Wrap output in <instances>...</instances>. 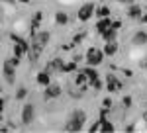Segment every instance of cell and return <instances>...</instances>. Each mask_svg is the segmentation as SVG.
<instances>
[{"label": "cell", "mask_w": 147, "mask_h": 133, "mask_svg": "<svg viewBox=\"0 0 147 133\" xmlns=\"http://www.w3.org/2000/svg\"><path fill=\"white\" fill-rule=\"evenodd\" d=\"M84 123H86V114L82 110H75L71 112V116L65 122V131L69 133H79L84 129Z\"/></svg>", "instance_id": "6da1fadb"}, {"label": "cell", "mask_w": 147, "mask_h": 133, "mask_svg": "<svg viewBox=\"0 0 147 133\" xmlns=\"http://www.w3.org/2000/svg\"><path fill=\"white\" fill-rule=\"evenodd\" d=\"M104 49H98V47H88V51H86V55H84V61H86V65L90 66H98L104 61Z\"/></svg>", "instance_id": "7a4b0ae2"}, {"label": "cell", "mask_w": 147, "mask_h": 133, "mask_svg": "<svg viewBox=\"0 0 147 133\" xmlns=\"http://www.w3.org/2000/svg\"><path fill=\"white\" fill-rule=\"evenodd\" d=\"M2 77H4V82L10 84V86L16 82V66L10 63V59H6L2 63Z\"/></svg>", "instance_id": "3957f363"}, {"label": "cell", "mask_w": 147, "mask_h": 133, "mask_svg": "<svg viewBox=\"0 0 147 133\" xmlns=\"http://www.w3.org/2000/svg\"><path fill=\"white\" fill-rule=\"evenodd\" d=\"M94 12H96V4L94 2H86V4H82L77 12V18H79L80 22H88L92 16H94Z\"/></svg>", "instance_id": "277c9868"}, {"label": "cell", "mask_w": 147, "mask_h": 133, "mask_svg": "<svg viewBox=\"0 0 147 133\" xmlns=\"http://www.w3.org/2000/svg\"><path fill=\"white\" fill-rule=\"evenodd\" d=\"M122 88H124V82L116 77V75L108 73V75H106V90H108L110 94H114V92H120Z\"/></svg>", "instance_id": "5b68a950"}, {"label": "cell", "mask_w": 147, "mask_h": 133, "mask_svg": "<svg viewBox=\"0 0 147 133\" xmlns=\"http://www.w3.org/2000/svg\"><path fill=\"white\" fill-rule=\"evenodd\" d=\"M20 118H22V123H26V125L34 123V120H35V106L32 104V102L24 104V108H22V114H20Z\"/></svg>", "instance_id": "8992f818"}, {"label": "cell", "mask_w": 147, "mask_h": 133, "mask_svg": "<svg viewBox=\"0 0 147 133\" xmlns=\"http://www.w3.org/2000/svg\"><path fill=\"white\" fill-rule=\"evenodd\" d=\"M61 92H63V88H61L59 84H47V86H43V100L59 98Z\"/></svg>", "instance_id": "52a82bcc"}, {"label": "cell", "mask_w": 147, "mask_h": 133, "mask_svg": "<svg viewBox=\"0 0 147 133\" xmlns=\"http://www.w3.org/2000/svg\"><path fill=\"white\" fill-rule=\"evenodd\" d=\"M41 20H43V12H35L34 18L30 20V33L35 35V33L39 32V28H41Z\"/></svg>", "instance_id": "ba28073f"}, {"label": "cell", "mask_w": 147, "mask_h": 133, "mask_svg": "<svg viewBox=\"0 0 147 133\" xmlns=\"http://www.w3.org/2000/svg\"><path fill=\"white\" fill-rule=\"evenodd\" d=\"M125 14H127V18H131V20H141V18H143V10H141V6L136 4V2L127 6Z\"/></svg>", "instance_id": "9c48e42d"}, {"label": "cell", "mask_w": 147, "mask_h": 133, "mask_svg": "<svg viewBox=\"0 0 147 133\" xmlns=\"http://www.w3.org/2000/svg\"><path fill=\"white\" fill-rule=\"evenodd\" d=\"M112 24L114 22L110 20V16H108V18H100V20L96 22V32H98V35H104V33L112 28Z\"/></svg>", "instance_id": "30bf717a"}, {"label": "cell", "mask_w": 147, "mask_h": 133, "mask_svg": "<svg viewBox=\"0 0 147 133\" xmlns=\"http://www.w3.org/2000/svg\"><path fill=\"white\" fill-rule=\"evenodd\" d=\"M131 43L136 45V47H143V45L147 43V32L137 30V32L134 33V37H131Z\"/></svg>", "instance_id": "8fae6325"}, {"label": "cell", "mask_w": 147, "mask_h": 133, "mask_svg": "<svg viewBox=\"0 0 147 133\" xmlns=\"http://www.w3.org/2000/svg\"><path fill=\"white\" fill-rule=\"evenodd\" d=\"M63 65H65V63H63V59H51V61H49V63H47V71H49V73H51V75H53V73H57V75H61V69H63Z\"/></svg>", "instance_id": "7c38bea8"}, {"label": "cell", "mask_w": 147, "mask_h": 133, "mask_svg": "<svg viewBox=\"0 0 147 133\" xmlns=\"http://www.w3.org/2000/svg\"><path fill=\"white\" fill-rule=\"evenodd\" d=\"M35 82L39 84V86H47V84H51V73L49 71H41V73H37V77H35Z\"/></svg>", "instance_id": "4fadbf2b"}, {"label": "cell", "mask_w": 147, "mask_h": 133, "mask_svg": "<svg viewBox=\"0 0 147 133\" xmlns=\"http://www.w3.org/2000/svg\"><path fill=\"white\" fill-rule=\"evenodd\" d=\"M84 73H86V77H88V86H90L94 80H98L100 78V75H98V71H96V66H90V65H86L84 69H82Z\"/></svg>", "instance_id": "5bb4252c"}, {"label": "cell", "mask_w": 147, "mask_h": 133, "mask_svg": "<svg viewBox=\"0 0 147 133\" xmlns=\"http://www.w3.org/2000/svg\"><path fill=\"white\" fill-rule=\"evenodd\" d=\"M77 63H79V61H75V59H73V61H69V63H65V65H63V69H61V75H69V73H77V71H79V66H77Z\"/></svg>", "instance_id": "9a60e30c"}, {"label": "cell", "mask_w": 147, "mask_h": 133, "mask_svg": "<svg viewBox=\"0 0 147 133\" xmlns=\"http://www.w3.org/2000/svg\"><path fill=\"white\" fill-rule=\"evenodd\" d=\"M84 84H88V77L80 69V71H77V77H75V86H84Z\"/></svg>", "instance_id": "2e32d148"}, {"label": "cell", "mask_w": 147, "mask_h": 133, "mask_svg": "<svg viewBox=\"0 0 147 133\" xmlns=\"http://www.w3.org/2000/svg\"><path fill=\"white\" fill-rule=\"evenodd\" d=\"M100 131L102 133H114V131H116V127H114V123L108 122L106 118H100Z\"/></svg>", "instance_id": "e0dca14e"}, {"label": "cell", "mask_w": 147, "mask_h": 133, "mask_svg": "<svg viewBox=\"0 0 147 133\" xmlns=\"http://www.w3.org/2000/svg\"><path fill=\"white\" fill-rule=\"evenodd\" d=\"M104 53H106V57H112L118 53V43L116 41H106V45H104Z\"/></svg>", "instance_id": "ac0fdd59"}, {"label": "cell", "mask_w": 147, "mask_h": 133, "mask_svg": "<svg viewBox=\"0 0 147 133\" xmlns=\"http://www.w3.org/2000/svg\"><path fill=\"white\" fill-rule=\"evenodd\" d=\"M55 24H57V26H67V24H69L67 12H55Z\"/></svg>", "instance_id": "d6986e66"}, {"label": "cell", "mask_w": 147, "mask_h": 133, "mask_svg": "<svg viewBox=\"0 0 147 133\" xmlns=\"http://www.w3.org/2000/svg\"><path fill=\"white\" fill-rule=\"evenodd\" d=\"M94 16H98V20H100V18H108V16H110V8H108L106 4H104V6H98L96 12H94Z\"/></svg>", "instance_id": "ffe728a7"}, {"label": "cell", "mask_w": 147, "mask_h": 133, "mask_svg": "<svg viewBox=\"0 0 147 133\" xmlns=\"http://www.w3.org/2000/svg\"><path fill=\"white\" fill-rule=\"evenodd\" d=\"M116 35H118V30L116 28H110L102 37H104V41H116Z\"/></svg>", "instance_id": "44dd1931"}, {"label": "cell", "mask_w": 147, "mask_h": 133, "mask_svg": "<svg viewBox=\"0 0 147 133\" xmlns=\"http://www.w3.org/2000/svg\"><path fill=\"white\" fill-rule=\"evenodd\" d=\"M26 96H28V88L26 86H18L16 88V100L22 102V100H26Z\"/></svg>", "instance_id": "7402d4cb"}, {"label": "cell", "mask_w": 147, "mask_h": 133, "mask_svg": "<svg viewBox=\"0 0 147 133\" xmlns=\"http://www.w3.org/2000/svg\"><path fill=\"white\" fill-rule=\"evenodd\" d=\"M84 37H86V33H84V32L77 33V35H75V37H73V41H71V45H69V47H75V45H79L80 41H82V39H84Z\"/></svg>", "instance_id": "603a6c76"}, {"label": "cell", "mask_w": 147, "mask_h": 133, "mask_svg": "<svg viewBox=\"0 0 147 133\" xmlns=\"http://www.w3.org/2000/svg\"><path fill=\"white\" fill-rule=\"evenodd\" d=\"M90 88L94 90V92H100V90L104 88V82H102L100 78H98V80H94V82H92V84H90Z\"/></svg>", "instance_id": "cb8c5ba5"}, {"label": "cell", "mask_w": 147, "mask_h": 133, "mask_svg": "<svg viewBox=\"0 0 147 133\" xmlns=\"http://www.w3.org/2000/svg\"><path fill=\"white\" fill-rule=\"evenodd\" d=\"M10 41H12V43H26L28 39H24V37H20L18 33H10Z\"/></svg>", "instance_id": "d4e9b609"}, {"label": "cell", "mask_w": 147, "mask_h": 133, "mask_svg": "<svg viewBox=\"0 0 147 133\" xmlns=\"http://www.w3.org/2000/svg\"><path fill=\"white\" fill-rule=\"evenodd\" d=\"M88 131H90V133H96V131H100V118H98V120H96V122H94V123L90 125V129H88Z\"/></svg>", "instance_id": "484cf974"}, {"label": "cell", "mask_w": 147, "mask_h": 133, "mask_svg": "<svg viewBox=\"0 0 147 133\" xmlns=\"http://www.w3.org/2000/svg\"><path fill=\"white\" fill-rule=\"evenodd\" d=\"M122 104H124V108H131V96H124Z\"/></svg>", "instance_id": "4316f807"}, {"label": "cell", "mask_w": 147, "mask_h": 133, "mask_svg": "<svg viewBox=\"0 0 147 133\" xmlns=\"http://www.w3.org/2000/svg\"><path fill=\"white\" fill-rule=\"evenodd\" d=\"M102 106L110 110V108H112V100H110V98H104V100H102Z\"/></svg>", "instance_id": "83f0119b"}, {"label": "cell", "mask_w": 147, "mask_h": 133, "mask_svg": "<svg viewBox=\"0 0 147 133\" xmlns=\"http://www.w3.org/2000/svg\"><path fill=\"white\" fill-rule=\"evenodd\" d=\"M20 59H22V57H16V55H14V57H10V63L14 66H18V65H20Z\"/></svg>", "instance_id": "f1b7e54d"}, {"label": "cell", "mask_w": 147, "mask_h": 133, "mask_svg": "<svg viewBox=\"0 0 147 133\" xmlns=\"http://www.w3.org/2000/svg\"><path fill=\"white\" fill-rule=\"evenodd\" d=\"M4 108H6V98L2 96V98H0V112H4Z\"/></svg>", "instance_id": "f546056e"}, {"label": "cell", "mask_w": 147, "mask_h": 133, "mask_svg": "<svg viewBox=\"0 0 147 133\" xmlns=\"http://www.w3.org/2000/svg\"><path fill=\"white\" fill-rule=\"evenodd\" d=\"M125 131H127V133H134V131H136V125H134V123H129V125L125 127Z\"/></svg>", "instance_id": "4dcf8cb0"}, {"label": "cell", "mask_w": 147, "mask_h": 133, "mask_svg": "<svg viewBox=\"0 0 147 133\" xmlns=\"http://www.w3.org/2000/svg\"><path fill=\"white\" fill-rule=\"evenodd\" d=\"M116 2H120V4H127V6H129V4H134L136 0H116Z\"/></svg>", "instance_id": "1f68e13d"}, {"label": "cell", "mask_w": 147, "mask_h": 133, "mask_svg": "<svg viewBox=\"0 0 147 133\" xmlns=\"http://www.w3.org/2000/svg\"><path fill=\"white\" fill-rule=\"evenodd\" d=\"M112 28H116V30H120V28H122V22H114V24H112Z\"/></svg>", "instance_id": "d6a6232c"}, {"label": "cell", "mask_w": 147, "mask_h": 133, "mask_svg": "<svg viewBox=\"0 0 147 133\" xmlns=\"http://www.w3.org/2000/svg\"><path fill=\"white\" fill-rule=\"evenodd\" d=\"M141 22H143V24H147V12L143 14V18H141Z\"/></svg>", "instance_id": "836d02e7"}, {"label": "cell", "mask_w": 147, "mask_h": 133, "mask_svg": "<svg viewBox=\"0 0 147 133\" xmlns=\"http://www.w3.org/2000/svg\"><path fill=\"white\" fill-rule=\"evenodd\" d=\"M18 2H22V4H30L32 0H18Z\"/></svg>", "instance_id": "e575fe53"}, {"label": "cell", "mask_w": 147, "mask_h": 133, "mask_svg": "<svg viewBox=\"0 0 147 133\" xmlns=\"http://www.w3.org/2000/svg\"><path fill=\"white\" fill-rule=\"evenodd\" d=\"M2 2H10V4H14V0H2Z\"/></svg>", "instance_id": "d590c367"}]
</instances>
